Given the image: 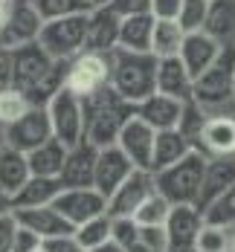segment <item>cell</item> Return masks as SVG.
I'll use <instances>...</instances> for the list:
<instances>
[{"label": "cell", "mask_w": 235, "mask_h": 252, "mask_svg": "<svg viewBox=\"0 0 235 252\" xmlns=\"http://www.w3.org/2000/svg\"><path fill=\"white\" fill-rule=\"evenodd\" d=\"M157 61L160 58L151 52H131L116 47L110 52V87L136 107L157 93Z\"/></svg>", "instance_id": "2"}, {"label": "cell", "mask_w": 235, "mask_h": 252, "mask_svg": "<svg viewBox=\"0 0 235 252\" xmlns=\"http://www.w3.org/2000/svg\"><path fill=\"white\" fill-rule=\"evenodd\" d=\"M157 191L154 174L145 168H134L131 177L107 197V215L110 218H134L136 209Z\"/></svg>", "instance_id": "11"}, {"label": "cell", "mask_w": 235, "mask_h": 252, "mask_svg": "<svg viewBox=\"0 0 235 252\" xmlns=\"http://www.w3.org/2000/svg\"><path fill=\"white\" fill-rule=\"evenodd\" d=\"M203 218L209 223H218V226H227V229L235 226V186H230L218 200L209 206L203 212Z\"/></svg>", "instance_id": "34"}, {"label": "cell", "mask_w": 235, "mask_h": 252, "mask_svg": "<svg viewBox=\"0 0 235 252\" xmlns=\"http://www.w3.org/2000/svg\"><path fill=\"white\" fill-rule=\"evenodd\" d=\"M87 18H90V12L44 21V29L38 35V44L50 52L55 61L76 58L78 52L87 50Z\"/></svg>", "instance_id": "5"}, {"label": "cell", "mask_w": 235, "mask_h": 252, "mask_svg": "<svg viewBox=\"0 0 235 252\" xmlns=\"http://www.w3.org/2000/svg\"><path fill=\"white\" fill-rule=\"evenodd\" d=\"M183 104H186V101L171 99V96H166V93H154V96H148L145 101L136 104V116L145 119L154 130H171V127L180 125Z\"/></svg>", "instance_id": "23"}, {"label": "cell", "mask_w": 235, "mask_h": 252, "mask_svg": "<svg viewBox=\"0 0 235 252\" xmlns=\"http://www.w3.org/2000/svg\"><path fill=\"white\" fill-rule=\"evenodd\" d=\"M189 151H195V145L183 136L177 127L171 130H157V139H154V157H151V174L180 162Z\"/></svg>", "instance_id": "25"}, {"label": "cell", "mask_w": 235, "mask_h": 252, "mask_svg": "<svg viewBox=\"0 0 235 252\" xmlns=\"http://www.w3.org/2000/svg\"><path fill=\"white\" fill-rule=\"evenodd\" d=\"M110 238H113L119 247H125V252H131L139 244V223H136L134 218H113V232H110Z\"/></svg>", "instance_id": "37"}, {"label": "cell", "mask_w": 235, "mask_h": 252, "mask_svg": "<svg viewBox=\"0 0 235 252\" xmlns=\"http://www.w3.org/2000/svg\"><path fill=\"white\" fill-rule=\"evenodd\" d=\"M96 159H99V148L87 139H81L78 145L67 148V159H64V168H61V186L64 189H87L93 186V177H96Z\"/></svg>", "instance_id": "15"}, {"label": "cell", "mask_w": 235, "mask_h": 252, "mask_svg": "<svg viewBox=\"0 0 235 252\" xmlns=\"http://www.w3.org/2000/svg\"><path fill=\"white\" fill-rule=\"evenodd\" d=\"M233 252H235V235H233Z\"/></svg>", "instance_id": "50"}, {"label": "cell", "mask_w": 235, "mask_h": 252, "mask_svg": "<svg viewBox=\"0 0 235 252\" xmlns=\"http://www.w3.org/2000/svg\"><path fill=\"white\" fill-rule=\"evenodd\" d=\"M44 250H47V252H87L81 244H78L76 232H70V235H58V238L44 241Z\"/></svg>", "instance_id": "41"}, {"label": "cell", "mask_w": 235, "mask_h": 252, "mask_svg": "<svg viewBox=\"0 0 235 252\" xmlns=\"http://www.w3.org/2000/svg\"><path fill=\"white\" fill-rule=\"evenodd\" d=\"M168 212H171V203L166 200L163 194H157V191H154L148 200L136 209L134 220H136L139 226H166V220H168Z\"/></svg>", "instance_id": "33"}, {"label": "cell", "mask_w": 235, "mask_h": 252, "mask_svg": "<svg viewBox=\"0 0 235 252\" xmlns=\"http://www.w3.org/2000/svg\"><path fill=\"white\" fill-rule=\"evenodd\" d=\"M47 113H50L52 136L58 142L73 148V145H78L84 139V99L76 96L70 87H61L47 101Z\"/></svg>", "instance_id": "7"}, {"label": "cell", "mask_w": 235, "mask_h": 252, "mask_svg": "<svg viewBox=\"0 0 235 252\" xmlns=\"http://www.w3.org/2000/svg\"><path fill=\"white\" fill-rule=\"evenodd\" d=\"M44 241L35 235V232H29V229H18V235H15V244H12V252H35L41 247Z\"/></svg>", "instance_id": "43"}, {"label": "cell", "mask_w": 235, "mask_h": 252, "mask_svg": "<svg viewBox=\"0 0 235 252\" xmlns=\"http://www.w3.org/2000/svg\"><path fill=\"white\" fill-rule=\"evenodd\" d=\"M134 113H136V107L107 84L104 90L84 99V139L93 142L96 148L116 145L119 130L125 127V122Z\"/></svg>", "instance_id": "1"}, {"label": "cell", "mask_w": 235, "mask_h": 252, "mask_svg": "<svg viewBox=\"0 0 235 252\" xmlns=\"http://www.w3.org/2000/svg\"><path fill=\"white\" fill-rule=\"evenodd\" d=\"M198 151L206 157H235V116H209Z\"/></svg>", "instance_id": "21"}, {"label": "cell", "mask_w": 235, "mask_h": 252, "mask_svg": "<svg viewBox=\"0 0 235 252\" xmlns=\"http://www.w3.org/2000/svg\"><path fill=\"white\" fill-rule=\"evenodd\" d=\"M52 206L61 212V218L70 226L76 229L78 223L104 215L107 212V197H104L102 191H96L93 186H87V189H61Z\"/></svg>", "instance_id": "12"}, {"label": "cell", "mask_w": 235, "mask_h": 252, "mask_svg": "<svg viewBox=\"0 0 235 252\" xmlns=\"http://www.w3.org/2000/svg\"><path fill=\"white\" fill-rule=\"evenodd\" d=\"M18 229H21V223H18L15 209L6 212V215H0V252H12V244H15Z\"/></svg>", "instance_id": "39"}, {"label": "cell", "mask_w": 235, "mask_h": 252, "mask_svg": "<svg viewBox=\"0 0 235 252\" xmlns=\"http://www.w3.org/2000/svg\"><path fill=\"white\" fill-rule=\"evenodd\" d=\"M110 232H113V218L104 212L99 218H90V220L78 223L76 238H78V244L90 252V250H96V247H102L104 241H110Z\"/></svg>", "instance_id": "31"}, {"label": "cell", "mask_w": 235, "mask_h": 252, "mask_svg": "<svg viewBox=\"0 0 235 252\" xmlns=\"http://www.w3.org/2000/svg\"><path fill=\"white\" fill-rule=\"evenodd\" d=\"M3 145H6V125L0 122V148H3Z\"/></svg>", "instance_id": "48"}, {"label": "cell", "mask_w": 235, "mask_h": 252, "mask_svg": "<svg viewBox=\"0 0 235 252\" xmlns=\"http://www.w3.org/2000/svg\"><path fill=\"white\" fill-rule=\"evenodd\" d=\"M209 116H235V47H224L215 64L195 78V96Z\"/></svg>", "instance_id": "3"}, {"label": "cell", "mask_w": 235, "mask_h": 252, "mask_svg": "<svg viewBox=\"0 0 235 252\" xmlns=\"http://www.w3.org/2000/svg\"><path fill=\"white\" fill-rule=\"evenodd\" d=\"M32 3H35V9L41 12L44 21H55V18L90 12V6H87L84 0H32Z\"/></svg>", "instance_id": "35"}, {"label": "cell", "mask_w": 235, "mask_h": 252, "mask_svg": "<svg viewBox=\"0 0 235 252\" xmlns=\"http://www.w3.org/2000/svg\"><path fill=\"white\" fill-rule=\"evenodd\" d=\"M110 84V52H93L84 50L76 58L67 61V78L64 87H70L76 96L90 99Z\"/></svg>", "instance_id": "6"}, {"label": "cell", "mask_w": 235, "mask_h": 252, "mask_svg": "<svg viewBox=\"0 0 235 252\" xmlns=\"http://www.w3.org/2000/svg\"><path fill=\"white\" fill-rule=\"evenodd\" d=\"M221 44L206 35L203 29L201 32H186V38H183V47H180V61L186 64V70L192 73V78H198L203 70H209L212 64H215V58L221 55Z\"/></svg>", "instance_id": "20"}, {"label": "cell", "mask_w": 235, "mask_h": 252, "mask_svg": "<svg viewBox=\"0 0 235 252\" xmlns=\"http://www.w3.org/2000/svg\"><path fill=\"white\" fill-rule=\"evenodd\" d=\"M154 139H157V130L148 125L145 119H139V116L134 113L128 122H125V127L119 130V139H116V145L125 151V157H128L136 168H145V171H151Z\"/></svg>", "instance_id": "13"}, {"label": "cell", "mask_w": 235, "mask_h": 252, "mask_svg": "<svg viewBox=\"0 0 235 252\" xmlns=\"http://www.w3.org/2000/svg\"><path fill=\"white\" fill-rule=\"evenodd\" d=\"M35 252H47V250H44V244H41V247H38V250H35Z\"/></svg>", "instance_id": "49"}, {"label": "cell", "mask_w": 235, "mask_h": 252, "mask_svg": "<svg viewBox=\"0 0 235 252\" xmlns=\"http://www.w3.org/2000/svg\"><path fill=\"white\" fill-rule=\"evenodd\" d=\"M55 64H58V61H55L38 41L12 50V90H18V93H24V96L32 93V90L55 70Z\"/></svg>", "instance_id": "9"}, {"label": "cell", "mask_w": 235, "mask_h": 252, "mask_svg": "<svg viewBox=\"0 0 235 252\" xmlns=\"http://www.w3.org/2000/svg\"><path fill=\"white\" fill-rule=\"evenodd\" d=\"M26 157H29V171L35 177H58L64 168V159H67V145L52 136Z\"/></svg>", "instance_id": "29"}, {"label": "cell", "mask_w": 235, "mask_h": 252, "mask_svg": "<svg viewBox=\"0 0 235 252\" xmlns=\"http://www.w3.org/2000/svg\"><path fill=\"white\" fill-rule=\"evenodd\" d=\"M154 15H131L122 18L119 26V50L131 52H151V35H154Z\"/></svg>", "instance_id": "27"}, {"label": "cell", "mask_w": 235, "mask_h": 252, "mask_svg": "<svg viewBox=\"0 0 235 252\" xmlns=\"http://www.w3.org/2000/svg\"><path fill=\"white\" fill-rule=\"evenodd\" d=\"M58 177H29L24 186L12 194V209H38V206H52L58 191H61Z\"/></svg>", "instance_id": "24"}, {"label": "cell", "mask_w": 235, "mask_h": 252, "mask_svg": "<svg viewBox=\"0 0 235 252\" xmlns=\"http://www.w3.org/2000/svg\"><path fill=\"white\" fill-rule=\"evenodd\" d=\"M29 177H32L29 157L18 148H12V145H3L0 148V189L6 194H15Z\"/></svg>", "instance_id": "28"}, {"label": "cell", "mask_w": 235, "mask_h": 252, "mask_svg": "<svg viewBox=\"0 0 235 252\" xmlns=\"http://www.w3.org/2000/svg\"><path fill=\"white\" fill-rule=\"evenodd\" d=\"M26 107H29V101H26L24 93H18V90H0V122L3 125L12 122V119H18Z\"/></svg>", "instance_id": "38"}, {"label": "cell", "mask_w": 235, "mask_h": 252, "mask_svg": "<svg viewBox=\"0 0 235 252\" xmlns=\"http://www.w3.org/2000/svg\"><path fill=\"white\" fill-rule=\"evenodd\" d=\"M157 93H166V96L180 99V101H192V96H195V78L186 70L180 55L157 61Z\"/></svg>", "instance_id": "19"}, {"label": "cell", "mask_w": 235, "mask_h": 252, "mask_svg": "<svg viewBox=\"0 0 235 252\" xmlns=\"http://www.w3.org/2000/svg\"><path fill=\"white\" fill-rule=\"evenodd\" d=\"M110 9H113L119 18L148 15V12H151V0H110Z\"/></svg>", "instance_id": "40"}, {"label": "cell", "mask_w": 235, "mask_h": 252, "mask_svg": "<svg viewBox=\"0 0 235 252\" xmlns=\"http://www.w3.org/2000/svg\"><path fill=\"white\" fill-rule=\"evenodd\" d=\"M47 139H52V125L47 107H41V104H29L18 119L6 122V145H12L18 151L29 154L38 145H44Z\"/></svg>", "instance_id": "10"}, {"label": "cell", "mask_w": 235, "mask_h": 252, "mask_svg": "<svg viewBox=\"0 0 235 252\" xmlns=\"http://www.w3.org/2000/svg\"><path fill=\"white\" fill-rule=\"evenodd\" d=\"M6 212H12V194H6L0 189V215H6Z\"/></svg>", "instance_id": "46"}, {"label": "cell", "mask_w": 235, "mask_h": 252, "mask_svg": "<svg viewBox=\"0 0 235 252\" xmlns=\"http://www.w3.org/2000/svg\"><path fill=\"white\" fill-rule=\"evenodd\" d=\"M90 9H99V6H110V0H84Z\"/></svg>", "instance_id": "47"}, {"label": "cell", "mask_w": 235, "mask_h": 252, "mask_svg": "<svg viewBox=\"0 0 235 252\" xmlns=\"http://www.w3.org/2000/svg\"><path fill=\"white\" fill-rule=\"evenodd\" d=\"M203 32L221 47H235V0H209Z\"/></svg>", "instance_id": "26"}, {"label": "cell", "mask_w": 235, "mask_h": 252, "mask_svg": "<svg viewBox=\"0 0 235 252\" xmlns=\"http://www.w3.org/2000/svg\"><path fill=\"white\" fill-rule=\"evenodd\" d=\"M18 215V223L29 232H35L41 241H50V238H58V235H70L76 229L70 226L61 212L55 206H38V209H15Z\"/></svg>", "instance_id": "22"}, {"label": "cell", "mask_w": 235, "mask_h": 252, "mask_svg": "<svg viewBox=\"0 0 235 252\" xmlns=\"http://www.w3.org/2000/svg\"><path fill=\"white\" fill-rule=\"evenodd\" d=\"M195 252H233V232L227 226L203 220L198 241H195Z\"/></svg>", "instance_id": "32"}, {"label": "cell", "mask_w": 235, "mask_h": 252, "mask_svg": "<svg viewBox=\"0 0 235 252\" xmlns=\"http://www.w3.org/2000/svg\"><path fill=\"white\" fill-rule=\"evenodd\" d=\"M136 165L131 162L125 151L119 145H107V148H99V159H96V177H93V189L102 191L104 197H110L125 180L131 177Z\"/></svg>", "instance_id": "16"}, {"label": "cell", "mask_w": 235, "mask_h": 252, "mask_svg": "<svg viewBox=\"0 0 235 252\" xmlns=\"http://www.w3.org/2000/svg\"><path fill=\"white\" fill-rule=\"evenodd\" d=\"M206 12H209V0H183L177 24L186 32H201L203 24H206Z\"/></svg>", "instance_id": "36"}, {"label": "cell", "mask_w": 235, "mask_h": 252, "mask_svg": "<svg viewBox=\"0 0 235 252\" xmlns=\"http://www.w3.org/2000/svg\"><path fill=\"white\" fill-rule=\"evenodd\" d=\"M186 29L177 21H154V35H151V55L157 58H171L180 55Z\"/></svg>", "instance_id": "30"}, {"label": "cell", "mask_w": 235, "mask_h": 252, "mask_svg": "<svg viewBox=\"0 0 235 252\" xmlns=\"http://www.w3.org/2000/svg\"><path fill=\"white\" fill-rule=\"evenodd\" d=\"M230 186H235V157H209L203 183H201V194H198L195 206L201 212H206Z\"/></svg>", "instance_id": "17"}, {"label": "cell", "mask_w": 235, "mask_h": 252, "mask_svg": "<svg viewBox=\"0 0 235 252\" xmlns=\"http://www.w3.org/2000/svg\"><path fill=\"white\" fill-rule=\"evenodd\" d=\"M0 90H12V50L0 47Z\"/></svg>", "instance_id": "44"}, {"label": "cell", "mask_w": 235, "mask_h": 252, "mask_svg": "<svg viewBox=\"0 0 235 252\" xmlns=\"http://www.w3.org/2000/svg\"><path fill=\"white\" fill-rule=\"evenodd\" d=\"M90 252H125V247H119V244L110 238V241H104L102 247H96V250H90Z\"/></svg>", "instance_id": "45"}, {"label": "cell", "mask_w": 235, "mask_h": 252, "mask_svg": "<svg viewBox=\"0 0 235 252\" xmlns=\"http://www.w3.org/2000/svg\"><path fill=\"white\" fill-rule=\"evenodd\" d=\"M206 162H209V157L195 148V151L186 154L180 162L157 171L154 174L157 194H163L171 206H195L198 203V194H201V183H203Z\"/></svg>", "instance_id": "4"}, {"label": "cell", "mask_w": 235, "mask_h": 252, "mask_svg": "<svg viewBox=\"0 0 235 252\" xmlns=\"http://www.w3.org/2000/svg\"><path fill=\"white\" fill-rule=\"evenodd\" d=\"M119 26H122V18L110 6L90 9V18H87V50L113 52L119 47Z\"/></svg>", "instance_id": "18"}, {"label": "cell", "mask_w": 235, "mask_h": 252, "mask_svg": "<svg viewBox=\"0 0 235 252\" xmlns=\"http://www.w3.org/2000/svg\"><path fill=\"white\" fill-rule=\"evenodd\" d=\"M183 0H151V15L157 21H177Z\"/></svg>", "instance_id": "42"}, {"label": "cell", "mask_w": 235, "mask_h": 252, "mask_svg": "<svg viewBox=\"0 0 235 252\" xmlns=\"http://www.w3.org/2000/svg\"><path fill=\"white\" fill-rule=\"evenodd\" d=\"M41 29H44V18L32 0H9L6 21L0 24V47L18 50L26 44H35Z\"/></svg>", "instance_id": "8"}, {"label": "cell", "mask_w": 235, "mask_h": 252, "mask_svg": "<svg viewBox=\"0 0 235 252\" xmlns=\"http://www.w3.org/2000/svg\"><path fill=\"white\" fill-rule=\"evenodd\" d=\"M203 212L198 206H171L166 235H168V252H195L198 232L203 226Z\"/></svg>", "instance_id": "14"}]
</instances>
